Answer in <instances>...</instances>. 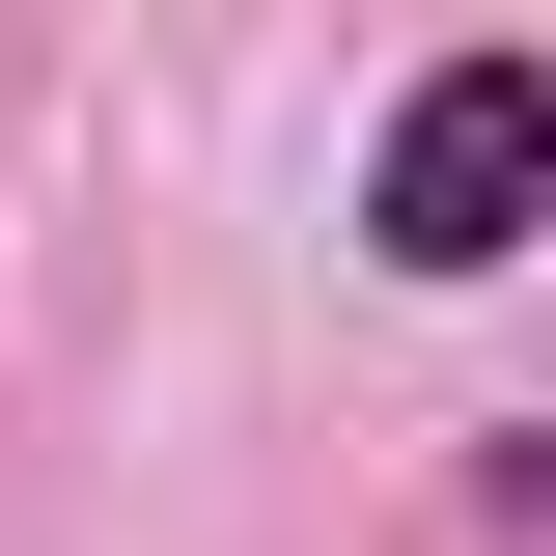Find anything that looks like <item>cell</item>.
Returning <instances> with one entry per match:
<instances>
[{"label": "cell", "mask_w": 556, "mask_h": 556, "mask_svg": "<svg viewBox=\"0 0 556 556\" xmlns=\"http://www.w3.org/2000/svg\"><path fill=\"white\" fill-rule=\"evenodd\" d=\"M529 167H556V84H529V56H473L445 112L390 139V251H417V278H473V251H529Z\"/></svg>", "instance_id": "cell-1"}]
</instances>
